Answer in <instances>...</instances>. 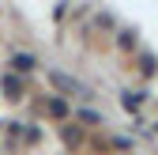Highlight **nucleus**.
<instances>
[{
  "label": "nucleus",
  "mask_w": 158,
  "mask_h": 155,
  "mask_svg": "<svg viewBox=\"0 0 158 155\" xmlns=\"http://www.w3.org/2000/svg\"><path fill=\"white\" fill-rule=\"evenodd\" d=\"M15 68H19V72H27V68H34V57H15Z\"/></svg>",
  "instance_id": "f257e3e1"
}]
</instances>
